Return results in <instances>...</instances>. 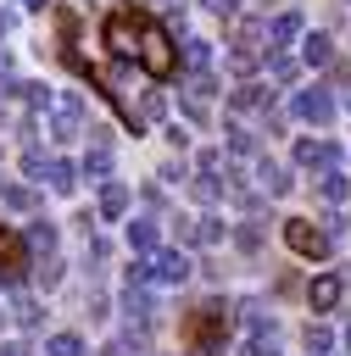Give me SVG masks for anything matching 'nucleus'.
Returning <instances> with one entry per match:
<instances>
[{
    "mask_svg": "<svg viewBox=\"0 0 351 356\" xmlns=\"http://www.w3.org/2000/svg\"><path fill=\"white\" fill-rule=\"evenodd\" d=\"M22 278H28V250L17 234L0 228V284H22Z\"/></svg>",
    "mask_w": 351,
    "mask_h": 356,
    "instance_id": "obj_7",
    "label": "nucleus"
},
{
    "mask_svg": "<svg viewBox=\"0 0 351 356\" xmlns=\"http://www.w3.org/2000/svg\"><path fill=\"white\" fill-rule=\"evenodd\" d=\"M45 172H50V189H56V195H72V189H78V167H72V161H50Z\"/></svg>",
    "mask_w": 351,
    "mask_h": 356,
    "instance_id": "obj_18",
    "label": "nucleus"
},
{
    "mask_svg": "<svg viewBox=\"0 0 351 356\" xmlns=\"http://www.w3.org/2000/svg\"><path fill=\"white\" fill-rule=\"evenodd\" d=\"M39 284L56 289V284H61V261H45V267H39Z\"/></svg>",
    "mask_w": 351,
    "mask_h": 356,
    "instance_id": "obj_30",
    "label": "nucleus"
},
{
    "mask_svg": "<svg viewBox=\"0 0 351 356\" xmlns=\"http://www.w3.org/2000/svg\"><path fill=\"white\" fill-rule=\"evenodd\" d=\"M0 356H28V350H22V345H6V350H0Z\"/></svg>",
    "mask_w": 351,
    "mask_h": 356,
    "instance_id": "obj_34",
    "label": "nucleus"
},
{
    "mask_svg": "<svg viewBox=\"0 0 351 356\" xmlns=\"http://www.w3.org/2000/svg\"><path fill=\"white\" fill-rule=\"evenodd\" d=\"M100 211H106V217H123V211H128V184L106 178V184H100Z\"/></svg>",
    "mask_w": 351,
    "mask_h": 356,
    "instance_id": "obj_16",
    "label": "nucleus"
},
{
    "mask_svg": "<svg viewBox=\"0 0 351 356\" xmlns=\"http://www.w3.org/2000/svg\"><path fill=\"white\" fill-rule=\"evenodd\" d=\"M139 33H145V17H139L134 6H117V11L106 17V44H111V56L134 61V56H139Z\"/></svg>",
    "mask_w": 351,
    "mask_h": 356,
    "instance_id": "obj_3",
    "label": "nucleus"
},
{
    "mask_svg": "<svg viewBox=\"0 0 351 356\" xmlns=\"http://www.w3.org/2000/svg\"><path fill=\"white\" fill-rule=\"evenodd\" d=\"M128 245H134L139 256H150V250L162 245V228H156L150 217H139V222H128Z\"/></svg>",
    "mask_w": 351,
    "mask_h": 356,
    "instance_id": "obj_14",
    "label": "nucleus"
},
{
    "mask_svg": "<svg viewBox=\"0 0 351 356\" xmlns=\"http://www.w3.org/2000/svg\"><path fill=\"white\" fill-rule=\"evenodd\" d=\"M290 111H295L301 122H329V117H334V95H329V89H301V95L290 100Z\"/></svg>",
    "mask_w": 351,
    "mask_h": 356,
    "instance_id": "obj_8",
    "label": "nucleus"
},
{
    "mask_svg": "<svg viewBox=\"0 0 351 356\" xmlns=\"http://www.w3.org/2000/svg\"><path fill=\"white\" fill-rule=\"evenodd\" d=\"M267 39H273V44H290V39H301V11H284V17H273Z\"/></svg>",
    "mask_w": 351,
    "mask_h": 356,
    "instance_id": "obj_17",
    "label": "nucleus"
},
{
    "mask_svg": "<svg viewBox=\"0 0 351 356\" xmlns=\"http://www.w3.org/2000/svg\"><path fill=\"white\" fill-rule=\"evenodd\" d=\"M50 111H56V117H50V134H56V139L84 134V106H78L72 95H56V100H50Z\"/></svg>",
    "mask_w": 351,
    "mask_h": 356,
    "instance_id": "obj_9",
    "label": "nucleus"
},
{
    "mask_svg": "<svg viewBox=\"0 0 351 356\" xmlns=\"http://www.w3.org/2000/svg\"><path fill=\"white\" fill-rule=\"evenodd\" d=\"M162 111H167V100H162V89H145V100H139V122H145V117L156 122Z\"/></svg>",
    "mask_w": 351,
    "mask_h": 356,
    "instance_id": "obj_25",
    "label": "nucleus"
},
{
    "mask_svg": "<svg viewBox=\"0 0 351 356\" xmlns=\"http://www.w3.org/2000/svg\"><path fill=\"white\" fill-rule=\"evenodd\" d=\"M301 61H306V67H329V61H334V39H329V33H306V39H301Z\"/></svg>",
    "mask_w": 351,
    "mask_h": 356,
    "instance_id": "obj_13",
    "label": "nucleus"
},
{
    "mask_svg": "<svg viewBox=\"0 0 351 356\" xmlns=\"http://www.w3.org/2000/svg\"><path fill=\"white\" fill-rule=\"evenodd\" d=\"M22 6H45V0H22Z\"/></svg>",
    "mask_w": 351,
    "mask_h": 356,
    "instance_id": "obj_36",
    "label": "nucleus"
},
{
    "mask_svg": "<svg viewBox=\"0 0 351 356\" xmlns=\"http://www.w3.org/2000/svg\"><path fill=\"white\" fill-rule=\"evenodd\" d=\"M28 245L50 256V250H56V228H50V222H33V228H28Z\"/></svg>",
    "mask_w": 351,
    "mask_h": 356,
    "instance_id": "obj_24",
    "label": "nucleus"
},
{
    "mask_svg": "<svg viewBox=\"0 0 351 356\" xmlns=\"http://www.w3.org/2000/svg\"><path fill=\"white\" fill-rule=\"evenodd\" d=\"M228 145H234L240 156H251V150H256V139H251V128H240V122L228 128Z\"/></svg>",
    "mask_w": 351,
    "mask_h": 356,
    "instance_id": "obj_28",
    "label": "nucleus"
},
{
    "mask_svg": "<svg viewBox=\"0 0 351 356\" xmlns=\"http://www.w3.org/2000/svg\"><path fill=\"white\" fill-rule=\"evenodd\" d=\"M262 39H267V28H262V22H234V50H228V67H234V72H251V67H256Z\"/></svg>",
    "mask_w": 351,
    "mask_h": 356,
    "instance_id": "obj_6",
    "label": "nucleus"
},
{
    "mask_svg": "<svg viewBox=\"0 0 351 356\" xmlns=\"http://www.w3.org/2000/svg\"><path fill=\"white\" fill-rule=\"evenodd\" d=\"M256 184H262L267 195H284V189H290V172H284L279 161H267V156H262V161H256Z\"/></svg>",
    "mask_w": 351,
    "mask_h": 356,
    "instance_id": "obj_15",
    "label": "nucleus"
},
{
    "mask_svg": "<svg viewBox=\"0 0 351 356\" xmlns=\"http://www.w3.org/2000/svg\"><path fill=\"white\" fill-rule=\"evenodd\" d=\"M17 323H22V328H33V323H39V306H33V300H28V295H22V300H17Z\"/></svg>",
    "mask_w": 351,
    "mask_h": 356,
    "instance_id": "obj_29",
    "label": "nucleus"
},
{
    "mask_svg": "<svg viewBox=\"0 0 351 356\" xmlns=\"http://www.w3.org/2000/svg\"><path fill=\"white\" fill-rule=\"evenodd\" d=\"M0 33H6V17H0Z\"/></svg>",
    "mask_w": 351,
    "mask_h": 356,
    "instance_id": "obj_37",
    "label": "nucleus"
},
{
    "mask_svg": "<svg viewBox=\"0 0 351 356\" xmlns=\"http://www.w3.org/2000/svg\"><path fill=\"white\" fill-rule=\"evenodd\" d=\"M123 312H128V317H139V323H150V317H156V300H150V289L128 278V289H123Z\"/></svg>",
    "mask_w": 351,
    "mask_h": 356,
    "instance_id": "obj_12",
    "label": "nucleus"
},
{
    "mask_svg": "<svg viewBox=\"0 0 351 356\" xmlns=\"http://www.w3.org/2000/svg\"><path fill=\"white\" fill-rule=\"evenodd\" d=\"M234 6L240 0H206V11H217V17H234Z\"/></svg>",
    "mask_w": 351,
    "mask_h": 356,
    "instance_id": "obj_32",
    "label": "nucleus"
},
{
    "mask_svg": "<svg viewBox=\"0 0 351 356\" xmlns=\"http://www.w3.org/2000/svg\"><path fill=\"white\" fill-rule=\"evenodd\" d=\"M318 195H323V200H334V206H340V200H345V195H351V184H345V178H340V172H334V167H329V172H318Z\"/></svg>",
    "mask_w": 351,
    "mask_h": 356,
    "instance_id": "obj_19",
    "label": "nucleus"
},
{
    "mask_svg": "<svg viewBox=\"0 0 351 356\" xmlns=\"http://www.w3.org/2000/svg\"><path fill=\"white\" fill-rule=\"evenodd\" d=\"M106 172H111V156H106V145H95V150L84 156V178H95V184H106Z\"/></svg>",
    "mask_w": 351,
    "mask_h": 356,
    "instance_id": "obj_20",
    "label": "nucleus"
},
{
    "mask_svg": "<svg viewBox=\"0 0 351 356\" xmlns=\"http://www.w3.org/2000/svg\"><path fill=\"white\" fill-rule=\"evenodd\" d=\"M45 356H84V339L78 334H56V339H45Z\"/></svg>",
    "mask_w": 351,
    "mask_h": 356,
    "instance_id": "obj_23",
    "label": "nucleus"
},
{
    "mask_svg": "<svg viewBox=\"0 0 351 356\" xmlns=\"http://www.w3.org/2000/svg\"><path fill=\"white\" fill-rule=\"evenodd\" d=\"M0 200H6L11 211H28V206H33V189H28V184H0Z\"/></svg>",
    "mask_w": 351,
    "mask_h": 356,
    "instance_id": "obj_22",
    "label": "nucleus"
},
{
    "mask_svg": "<svg viewBox=\"0 0 351 356\" xmlns=\"http://www.w3.org/2000/svg\"><path fill=\"white\" fill-rule=\"evenodd\" d=\"M340 295H345V278H340V273H318V278H312V289H306L312 312H334V306H340Z\"/></svg>",
    "mask_w": 351,
    "mask_h": 356,
    "instance_id": "obj_11",
    "label": "nucleus"
},
{
    "mask_svg": "<svg viewBox=\"0 0 351 356\" xmlns=\"http://www.w3.org/2000/svg\"><path fill=\"white\" fill-rule=\"evenodd\" d=\"M128 278L134 284H184L189 278V256L184 250H150L145 261L128 267Z\"/></svg>",
    "mask_w": 351,
    "mask_h": 356,
    "instance_id": "obj_2",
    "label": "nucleus"
},
{
    "mask_svg": "<svg viewBox=\"0 0 351 356\" xmlns=\"http://www.w3.org/2000/svg\"><path fill=\"white\" fill-rule=\"evenodd\" d=\"M206 61H212V44H206V39H189V44H184V67H189V72H206Z\"/></svg>",
    "mask_w": 351,
    "mask_h": 356,
    "instance_id": "obj_21",
    "label": "nucleus"
},
{
    "mask_svg": "<svg viewBox=\"0 0 351 356\" xmlns=\"http://www.w3.org/2000/svg\"><path fill=\"white\" fill-rule=\"evenodd\" d=\"M100 356H128V339H111V345H106Z\"/></svg>",
    "mask_w": 351,
    "mask_h": 356,
    "instance_id": "obj_33",
    "label": "nucleus"
},
{
    "mask_svg": "<svg viewBox=\"0 0 351 356\" xmlns=\"http://www.w3.org/2000/svg\"><path fill=\"white\" fill-rule=\"evenodd\" d=\"M340 161V145H329V139H301L295 145V167H306V172H329Z\"/></svg>",
    "mask_w": 351,
    "mask_h": 356,
    "instance_id": "obj_10",
    "label": "nucleus"
},
{
    "mask_svg": "<svg viewBox=\"0 0 351 356\" xmlns=\"http://www.w3.org/2000/svg\"><path fill=\"white\" fill-rule=\"evenodd\" d=\"M284 245H290L295 256H306V261H323V256H329V228H318V222H306V217H290V222H284Z\"/></svg>",
    "mask_w": 351,
    "mask_h": 356,
    "instance_id": "obj_5",
    "label": "nucleus"
},
{
    "mask_svg": "<svg viewBox=\"0 0 351 356\" xmlns=\"http://www.w3.org/2000/svg\"><path fill=\"white\" fill-rule=\"evenodd\" d=\"M267 72H273V83H295V61H290V56H273Z\"/></svg>",
    "mask_w": 351,
    "mask_h": 356,
    "instance_id": "obj_26",
    "label": "nucleus"
},
{
    "mask_svg": "<svg viewBox=\"0 0 351 356\" xmlns=\"http://www.w3.org/2000/svg\"><path fill=\"white\" fill-rule=\"evenodd\" d=\"M329 345H334V334H329L323 323H312V328H306V350H318V356H323Z\"/></svg>",
    "mask_w": 351,
    "mask_h": 356,
    "instance_id": "obj_27",
    "label": "nucleus"
},
{
    "mask_svg": "<svg viewBox=\"0 0 351 356\" xmlns=\"http://www.w3.org/2000/svg\"><path fill=\"white\" fill-rule=\"evenodd\" d=\"M139 61H145L150 78H167V72L178 67V56H173V44H167V28L145 22V33H139Z\"/></svg>",
    "mask_w": 351,
    "mask_h": 356,
    "instance_id": "obj_4",
    "label": "nucleus"
},
{
    "mask_svg": "<svg viewBox=\"0 0 351 356\" xmlns=\"http://www.w3.org/2000/svg\"><path fill=\"white\" fill-rule=\"evenodd\" d=\"M22 167H28V178H39V172H45V156H39V150H28V156H22Z\"/></svg>",
    "mask_w": 351,
    "mask_h": 356,
    "instance_id": "obj_31",
    "label": "nucleus"
},
{
    "mask_svg": "<svg viewBox=\"0 0 351 356\" xmlns=\"http://www.w3.org/2000/svg\"><path fill=\"white\" fill-rule=\"evenodd\" d=\"M184 339L201 350V356H223V339H228V306L223 300H206L184 317Z\"/></svg>",
    "mask_w": 351,
    "mask_h": 356,
    "instance_id": "obj_1",
    "label": "nucleus"
},
{
    "mask_svg": "<svg viewBox=\"0 0 351 356\" xmlns=\"http://www.w3.org/2000/svg\"><path fill=\"white\" fill-rule=\"evenodd\" d=\"M345 350H351V328H345Z\"/></svg>",
    "mask_w": 351,
    "mask_h": 356,
    "instance_id": "obj_35",
    "label": "nucleus"
}]
</instances>
